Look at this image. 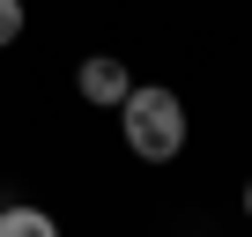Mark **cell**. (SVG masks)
Returning a JSON list of instances; mask_svg holds the SVG:
<instances>
[{
	"mask_svg": "<svg viewBox=\"0 0 252 237\" xmlns=\"http://www.w3.org/2000/svg\"><path fill=\"white\" fill-rule=\"evenodd\" d=\"M74 89H82V104L119 111L126 96H134V74H126V59H119V52H89V59L74 67Z\"/></svg>",
	"mask_w": 252,
	"mask_h": 237,
	"instance_id": "cell-2",
	"label": "cell"
},
{
	"mask_svg": "<svg viewBox=\"0 0 252 237\" xmlns=\"http://www.w3.org/2000/svg\"><path fill=\"white\" fill-rule=\"evenodd\" d=\"M0 237H60V222L37 200H8V207H0Z\"/></svg>",
	"mask_w": 252,
	"mask_h": 237,
	"instance_id": "cell-3",
	"label": "cell"
},
{
	"mask_svg": "<svg viewBox=\"0 0 252 237\" xmlns=\"http://www.w3.org/2000/svg\"><path fill=\"white\" fill-rule=\"evenodd\" d=\"M245 222H252V178H245Z\"/></svg>",
	"mask_w": 252,
	"mask_h": 237,
	"instance_id": "cell-5",
	"label": "cell"
},
{
	"mask_svg": "<svg viewBox=\"0 0 252 237\" xmlns=\"http://www.w3.org/2000/svg\"><path fill=\"white\" fill-rule=\"evenodd\" d=\"M119 134H126V148H134L141 163H171L186 148V104H178V89L134 82V96L119 104Z\"/></svg>",
	"mask_w": 252,
	"mask_h": 237,
	"instance_id": "cell-1",
	"label": "cell"
},
{
	"mask_svg": "<svg viewBox=\"0 0 252 237\" xmlns=\"http://www.w3.org/2000/svg\"><path fill=\"white\" fill-rule=\"evenodd\" d=\"M23 23H30V8H23V0H0V52L23 37Z\"/></svg>",
	"mask_w": 252,
	"mask_h": 237,
	"instance_id": "cell-4",
	"label": "cell"
}]
</instances>
